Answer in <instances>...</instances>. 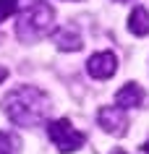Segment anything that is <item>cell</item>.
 I'll list each match as a JSON object with an SVG mask.
<instances>
[{
  "label": "cell",
  "instance_id": "1",
  "mask_svg": "<svg viewBox=\"0 0 149 154\" xmlns=\"http://www.w3.org/2000/svg\"><path fill=\"white\" fill-rule=\"evenodd\" d=\"M0 110H3V115L13 125H18V128H34V125L47 120L50 110H52V99L39 86L24 84V86L11 89L5 97L0 99Z\"/></svg>",
  "mask_w": 149,
  "mask_h": 154
},
{
  "label": "cell",
  "instance_id": "2",
  "mask_svg": "<svg viewBox=\"0 0 149 154\" xmlns=\"http://www.w3.org/2000/svg\"><path fill=\"white\" fill-rule=\"evenodd\" d=\"M52 29H55V11L45 0H29L24 11L18 13L16 37L24 45H34V42L45 39Z\"/></svg>",
  "mask_w": 149,
  "mask_h": 154
},
{
  "label": "cell",
  "instance_id": "3",
  "mask_svg": "<svg viewBox=\"0 0 149 154\" xmlns=\"http://www.w3.org/2000/svg\"><path fill=\"white\" fill-rule=\"evenodd\" d=\"M47 136L50 141L55 144L60 154H71L79 152L84 144H86V133H81L79 128H73V123L66 120V118H58V120L47 123Z\"/></svg>",
  "mask_w": 149,
  "mask_h": 154
},
{
  "label": "cell",
  "instance_id": "4",
  "mask_svg": "<svg viewBox=\"0 0 149 154\" xmlns=\"http://www.w3.org/2000/svg\"><path fill=\"white\" fill-rule=\"evenodd\" d=\"M97 125L110 136H126L128 133V115L123 107H99L97 110Z\"/></svg>",
  "mask_w": 149,
  "mask_h": 154
},
{
  "label": "cell",
  "instance_id": "5",
  "mask_svg": "<svg viewBox=\"0 0 149 154\" xmlns=\"http://www.w3.org/2000/svg\"><path fill=\"white\" fill-rule=\"evenodd\" d=\"M86 71H89L92 79L97 81H107L110 76H115L118 71V55L110 52V50H102V52H94L86 63Z\"/></svg>",
  "mask_w": 149,
  "mask_h": 154
},
{
  "label": "cell",
  "instance_id": "6",
  "mask_svg": "<svg viewBox=\"0 0 149 154\" xmlns=\"http://www.w3.org/2000/svg\"><path fill=\"white\" fill-rule=\"evenodd\" d=\"M144 97H147V94H144V89H141L139 84L128 81V84H123V86L115 91V105H118V107H123V110H131V107H141Z\"/></svg>",
  "mask_w": 149,
  "mask_h": 154
},
{
  "label": "cell",
  "instance_id": "7",
  "mask_svg": "<svg viewBox=\"0 0 149 154\" xmlns=\"http://www.w3.org/2000/svg\"><path fill=\"white\" fill-rule=\"evenodd\" d=\"M55 47L60 52H71V50H81L84 42H81V34L76 32L73 26H63L55 32Z\"/></svg>",
  "mask_w": 149,
  "mask_h": 154
},
{
  "label": "cell",
  "instance_id": "8",
  "mask_svg": "<svg viewBox=\"0 0 149 154\" xmlns=\"http://www.w3.org/2000/svg\"><path fill=\"white\" fill-rule=\"evenodd\" d=\"M128 32L136 37H147L149 34V11L144 5H136L128 16Z\"/></svg>",
  "mask_w": 149,
  "mask_h": 154
},
{
  "label": "cell",
  "instance_id": "9",
  "mask_svg": "<svg viewBox=\"0 0 149 154\" xmlns=\"http://www.w3.org/2000/svg\"><path fill=\"white\" fill-rule=\"evenodd\" d=\"M0 154H21V138L16 133L0 131Z\"/></svg>",
  "mask_w": 149,
  "mask_h": 154
},
{
  "label": "cell",
  "instance_id": "10",
  "mask_svg": "<svg viewBox=\"0 0 149 154\" xmlns=\"http://www.w3.org/2000/svg\"><path fill=\"white\" fill-rule=\"evenodd\" d=\"M18 0H0V24L5 21V18H11V13L16 11Z\"/></svg>",
  "mask_w": 149,
  "mask_h": 154
},
{
  "label": "cell",
  "instance_id": "11",
  "mask_svg": "<svg viewBox=\"0 0 149 154\" xmlns=\"http://www.w3.org/2000/svg\"><path fill=\"white\" fill-rule=\"evenodd\" d=\"M5 79H8V68H3V65H0V84L5 81Z\"/></svg>",
  "mask_w": 149,
  "mask_h": 154
},
{
  "label": "cell",
  "instance_id": "12",
  "mask_svg": "<svg viewBox=\"0 0 149 154\" xmlns=\"http://www.w3.org/2000/svg\"><path fill=\"white\" fill-rule=\"evenodd\" d=\"M141 152H144V154H149V138L144 141V144H141Z\"/></svg>",
  "mask_w": 149,
  "mask_h": 154
},
{
  "label": "cell",
  "instance_id": "13",
  "mask_svg": "<svg viewBox=\"0 0 149 154\" xmlns=\"http://www.w3.org/2000/svg\"><path fill=\"white\" fill-rule=\"evenodd\" d=\"M110 154H128V152H123V149H113Z\"/></svg>",
  "mask_w": 149,
  "mask_h": 154
},
{
  "label": "cell",
  "instance_id": "14",
  "mask_svg": "<svg viewBox=\"0 0 149 154\" xmlns=\"http://www.w3.org/2000/svg\"><path fill=\"white\" fill-rule=\"evenodd\" d=\"M115 3H128V0H115Z\"/></svg>",
  "mask_w": 149,
  "mask_h": 154
}]
</instances>
